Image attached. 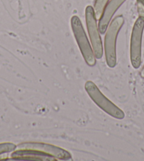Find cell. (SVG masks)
Wrapping results in <instances>:
<instances>
[{
    "label": "cell",
    "mask_w": 144,
    "mask_h": 161,
    "mask_svg": "<svg viewBox=\"0 0 144 161\" xmlns=\"http://www.w3.org/2000/svg\"><path fill=\"white\" fill-rule=\"evenodd\" d=\"M19 149L34 150L39 151L44 154L50 155L57 160H67L71 159V155L69 151L59 147L51 145V144L37 143V142H26L19 144L18 146Z\"/></svg>",
    "instance_id": "obj_6"
},
{
    "label": "cell",
    "mask_w": 144,
    "mask_h": 161,
    "mask_svg": "<svg viewBox=\"0 0 144 161\" xmlns=\"http://www.w3.org/2000/svg\"><path fill=\"white\" fill-rule=\"evenodd\" d=\"M16 145L11 143H5L0 144V154L4 153L12 152L16 149Z\"/></svg>",
    "instance_id": "obj_10"
},
{
    "label": "cell",
    "mask_w": 144,
    "mask_h": 161,
    "mask_svg": "<svg viewBox=\"0 0 144 161\" xmlns=\"http://www.w3.org/2000/svg\"><path fill=\"white\" fill-rule=\"evenodd\" d=\"M71 29L73 31L74 37L81 52L85 63L88 66L93 67L96 64L95 56L94 55L92 47L85 34V30L78 16H73L71 19Z\"/></svg>",
    "instance_id": "obj_2"
},
{
    "label": "cell",
    "mask_w": 144,
    "mask_h": 161,
    "mask_svg": "<svg viewBox=\"0 0 144 161\" xmlns=\"http://www.w3.org/2000/svg\"><path fill=\"white\" fill-rule=\"evenodd\" d=\"M144 30V19L138 17L132 29L130 43V58L133 67L137 69L141 64V43Z\"/></svg>",
    "instance_id": "obj_5"
},
{
    "label": "cell",
    "mask_w": 144,
    "mask_h": 161,
    "mask_svg": "<svg viewBox=\"0 0 144 161\" xmlns=\"http://www.w3.org/2000/svg\"><path fill=\"white\" fill-rule=\"evenodd\" d=\"M126 1V0H110L109 3L106 5L100 19H99L98 29L101 34H104L106 32L112 16L121 5Z\"/></svg>",
    "instance_id": "obj_7"
},
{
    "label": "cell",
    "mask_w": 144,
    "mask_h": 161,
    "mask_svg": "<svg viewBox=\"0 0 144 161\" xmlns=\"http://www.w3.org/2000/svg\"><path fill=\"white\" fill-rule=\"evenodd\" d=\"M85 90L92 100L105 112L115 119H123L124 118L125 114L123 111L109 100L101 92L95 83L92 81H87L85 84Z\"/></svg>",
    "instance_id": "obj_3"
},
{
    "label": "cell",
    "mask_w": 144,
    "mask_h": 161,
    "mask_svg": "<svg viewBox=\"0 0 144 161\" xmlns=\"http://www.w3.org/2000/svg\"><path fill=\"white\" fill-rule=\"evenodd\" d=\"M109 0H96L94 7V11H95V14L97 19H100L103 12L105 7H106L107 2Z\"/></svg>",
    "instance_id": "obj_9"
},
{
    "label": "cell",
    "mask_w": 144,
    "mask_h": 161,
    "mask_svg": "<svg viewBox=\"0 0 144 161\" xmlns=\"http://www.w3.org/2000/svg\"><path fill=\"white\" fill-rule=\"evenodd\" d=\"M85 21L94 55L96 58L100 59L103 55V48L95 11L92 6H88L85 9Z\"/></svg>",
    "instance_id": "obj_4"
},
{
    "label": "cell",
    "mask_w": 144,
    "mask_h": 161,
    "mask_svg": "<svg viewBox=\"0 0 144 161\" xmlns=\"http://www.w3.org/2000/svg\"><path fill=\"white\" fill-rule=\"evenodd\" d=\"M12 158L16 160H39V161H54L57 159L54 157L44 154L34 150L20 149L19 151L13 152Z\"/></svg>",
    "instance_id": "obj_8"
},
{
    "label": "cell",
    "mask_w": 144,
    "mask_h": 161,
    "mask_svg": "<svg viewBox=\"0 0 144 161\" xmlns=\"http://www.w3.org/2000/svg\"><path fill=\"white\" fill-rule=\"evenodd\" d=\"M124 23V19L121 15L117 16L110 22L105 36V53L107 65L113 68L117 65L116 41L119 32Z\"/></svg>",
    "instance_id": "obj_1"
},
{
    "label": "cell",
    "mask_w": 144,
    "mask_h": 161,
    "mask_svg": "<svg viewBox=\"0 0 144 161\" xmlns=\"http://www.w3.org/2000/svg\"><path fill=\"white\" fill-rule=\"evenodd\" d=\"M141 76L143 78H144V66L142 69V70H141Z\"/></svg>",
    "instance_id": "obj_11"
}]
</instances>
